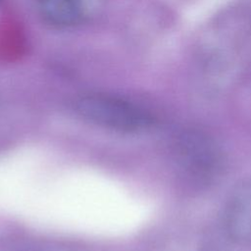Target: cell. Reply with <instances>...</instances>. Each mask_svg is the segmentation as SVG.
I'll return each instance as SVG.
<instances>
[{"mask_svg":"<svg viewBox=\"0 0 251 251\" xmlns=\"http://www.w3.org/2000/svg\"><path fill=\"white\" fill-rule=\"evenodd\" d=\"M176 145L179 162L188 175L198 180H208L218 174L222 155L210 136L199 130H185Z\"/></svg>","mask_w":251,"mask_h":251,"instance_id":"7a4b0ae2","label":"cell"},{"mask_svg":"<svg viewBox=\"0 0 251 251\" xmlns=\"http://www.w3.org/2000/svg\"><path fill=\"white\" fill-rule=\"evenodd\" d=\"M225 226L235 242H251V178L243 181L232 192L226 204Z\"/></svg>","mask_w":251,"mask_h":251,"instance_id":"3957f363","label":"cell"},{"mask_svg":"<svg viewBox=\"0 0 251 251\" xmlns=\"http://www.w3.org/2000/svg\"><path fill=\"white\" fill-rule=\"evenodd\" d=\"M35 6L41 20L56 28L77 25L84 16L82 0H35Z\"/></svg>","mask_w":251,"mask_h":251,"instance_id":"277c9868","label":"cell"},{"mask_svg":"<svg viewBox=\"0 0 251 251\" xmlns=\"http://www.w3.org/2000/svg\"><path fill=\"white\" fill-rule=\"evenodd\" d=\"M75 109L84 120L121 132L142 131L154 123L150 113L141 107L105 94L83 95L75 101Z\"/></svg>","mask_w":251,"mask_h":251,"instance_id":"6da1fadb","label":"cell"}]
</instances>
